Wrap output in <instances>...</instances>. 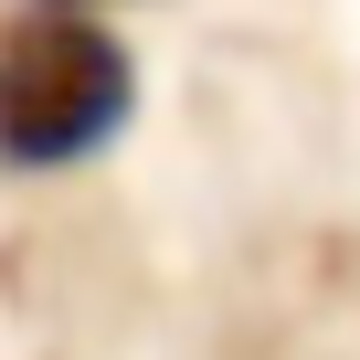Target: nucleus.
Segmentation results:
<instances>
[{
	"instance_id": "f257e3e1",
	"label": "nucleus",
	"mask_w": 360,
	"mask_h": 360,
	"mask_svg": "<svg viewBox=\"0 0 360 360\" xmlns=\"http://www.w3.org/2000/svg\"><path fill=\"white\" fill-rule=\"evenodd\" d=\"M138 117V53L96 11H11L0 22V169L64 180L106 159Z\"/></svg>"
},
{
	"instance_id": "f03ea898",
	"label": "nucleus",
	"mask_w": 360,
	"mask_h": 360,
	"mask_svg": "<svg viewBox=\"0 0 360 360\" xmlns=\"http://www.w3.org/2000/svg\"><path fill=\"white\" fill-rule=\"evenodd\" d=\"M22 11H96L106 22V0H22Z\"/></svg>"
}]
</instances>
